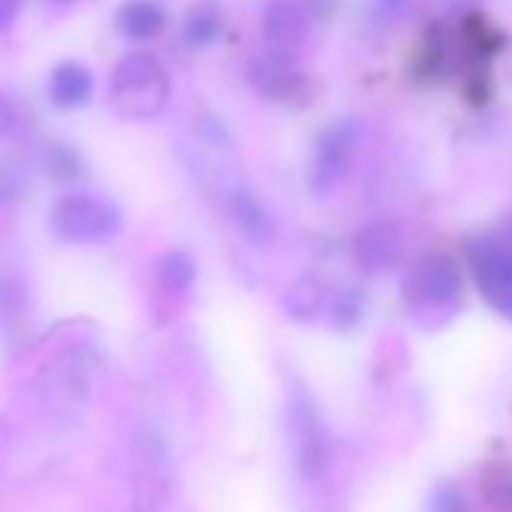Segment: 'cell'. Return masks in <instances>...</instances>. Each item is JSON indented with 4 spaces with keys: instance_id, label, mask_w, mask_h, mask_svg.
<instances>
[{
    "instance_id": "obj_1",
    "label": "cell",
    "mask_w": 512,
    "mask_h": 512,
    "mask_svg": "<svg viewBox=\"0 0 512 512\" xmlns=\"http://www.w3.org/2000/svg\"><path fill=\"white\" fill-rule=\"evenodd\" d=\"M404 305L410 317L422 326H440L452 320L464 299V281L458 266L446 253H422L404 272L401 281Z\"/></svg>"
},
{
    "instance_id": "obj_2",
    "label": "cell",
    "mask_w": 512,
    "mask_h": 512,
    "mask_svg": "<svg viewBox=\"0 0 512 512\" xmlns=\"http://www.w3.org/2000/svg\"><path fill=\"white\" fill-rule=\"evenodd\" d=\"M109 97L121 118L151 121L166 109V103L172 97V82H169L166 67L154 55L133 52L115 64L112 82H109Z\"/></svg>"
},
{
    "instance_id": "obj_3",
    "label": "cell",
    "mask_w": 512,
    "mask_h": 512,
    "mask_svg": "<svg viewBox=\"0 0 512 512\" xmlns=\"http://www.w3.org/2000/svg\"><path fill=\"white\" fill-rule=\"evenodd\" d=\"M49 226L61 241L70 244H109L124 229L121 208L97 193H67L49 211Z\"/></svg>"
},
{
    "instance_id": "obj_4",
    "label": "cell",
    "mask_w": 512,
    "mask_h": 512,
    "mask_svg": "<svg viewBox=\"0 0 512 512\" xmlns=\"http://www.w3.org/2000/svg\"><path fill=\"white\" fill-rule=\"evenodd\" d=\"M467 260L482 299L506 320H512V220L500 229L470 238Z\"/></svg>"
},
{
    "instance_id": "obj_5",
    "label": "cell",
    "mask_w": 512,
    "mask_h": 512,
    "mask_svg": "<svg viewBox=\"0 0 512 512\" xmlns=\"http://www.w3.org/2000/svg\"><path fill=\"white\" fill-rule=\"evenodd\" d=\"M287 431L296 455V467L305 479H317L332 464V434L326 428V419L314 401V395L305 386H293L287 395Z\"/></svg>"
},
{
    "instance_id": "obj_6",
    "label": "cell",
    "mask_w": 512,
    "mask_h": 512,
    "mask_svg": "<svg viewBox=\"0 0 512 512\" xmlns=\"http://www.w3.org/2000/svg\"><path fill=\"white\" fill-rule=\"evenodd\" d=\"M359 142L362 124L356 118H338L320 130V136L314 139V157L308 169V187L314 196H329L347 181Z\"/></svg>"
},
{
    "instance_id": "obj_7",
    "label": "cell",
    "mask_w": 512,
    "mask_h": 512,
    "mask_svg": "<svg viewBox=\"0 0 512 512\" xmlns=\"http://www.w3.org/2000/svg\"><path fill=\"white\" fill-rule=\"evenodd\" d=\"M247 82L260 97H266L272 103H284V106H299V103H308V97H311L308 73H302L293 64V58L275 55V52H266L263 58H256L250 64Z\"/></svg>"
},
{
    "instance_id": "obj_8",
    "label": "cell",
    "mask_w": 512,
    "mask_h": 512,
    "mask_svg": "<svg viewBox=\"0 0 512 512\" xmlns=\"http://www.w3.org/2000/svg\"><path fill=\"white\" fill-rule=\"evenodd\" d=\"M311 34V16L299 0H269L263 10L266 52L293 58Z\"/></svg>"
},
{
    "instance_id": "obj_9",
    "label": "cell",
    "mask_w": 512,
    "mask_h": 512,
    "mask_svg": "<svg viewBox=\"0 0 512 512\" xmlns=\"http://www.w3.org/2000/svg\"><path fill=\"white\" fill-rule=\"evenodd\" d=\"M226 211H229L235 229L241 232V238H247L253 247H269V244H275V235H278L275 217L266 208V202L256 196L250 187L232 184L226 190Z\"/></svg>"
},
{
    "instance_id": "obj_10",
    "label": "cell",
    "mask_w": 512,
    "mask_h": 512,
    "mask_svg": "<svg viewBox=\"0 0 512 512\" xmlns=\"http://www.w3.org/2000/svg\"><path fill=\"white\" fill-rule=\"evenodd\" d=\"M404 238L395 223H368L353 238V260L368 275H383L398 266Z\"/></svg>"
},
{
    "instance_id": "obj_11",
    "label": "cell",
    "mask_w": 512,
    "mask_h": 512,
    "mask_svg": "<svg viewBox=\"0 0 512 512\" xmlns=\"http://www.w3.org/2000/svg\"><path fill=\"white\" fill-rule=\"evenodd\" d=\"M94 97V76L79 61H61L49 73V100L64 112L85 109Z\"/></svg>"
},
{
    "instance_id": "obj_12",
    "label": "cell",
    "mask_w": 512,
    "mask_h": 512,
    "mask_svg": "<svg viewBox=\"0 0 512 512\" xmlns=\"http://www.w3.org/2000/svg\"><path fill=\"white\" fill-rule=\"evenodd\" d=\"M115 28L121 37L145 43L163 34L166 28V13L157 0H124L115 13Z\"/></svg>"
},
{
    "instance_id": "obj_13",
    "label": "cell",
    "mask_w": 512,
    "mask_h": 512,
    "mask_svg": "<svg viewBox=\"0 0 512 512\" xmlns=\"http://www.w3.org/2000/svg\"><path fill=\"white\" fill-rule=\"evenodd\" d=\"M326 299H329V287L320 281V278H299L287 293H284V314L296 323H314V320H323V308H326Z\"/></svg>"
},
{
    "instance_id": "obj_14",
    "label": "cell",
    "mask_w": 512,
    "mask_h": 512,
    "mask_svg": "<svg viewBox=\"0 0 512 512\" xmlns=\"http://www.w3.org/2000/svg\"><path fill=\"white\" fill-rule=\"evenodd\" d=\"M220 37H223V13L214 0H202V4L190 7L181 25L184 46L193 52H202V49H211Z\"/></svg>"
},
{
    "instance_id": "obj_15",
    "label": "cell",
    "mask_w": 512,
    "mask_h": 512,
    "mask_svg": "<svg viewBox=\"0 0 512 512\" xmlns=\"http://www.w3.org/2000/svg\"><path fill=\"white\" fill-rule=\"evenodd\" d=\"M154 284L166 296H187L196 284V260L187 250H166L154 263Z\"/></svg>"
},
{
    "instance_id": "obj_16",
    "label": "cell",
    "mask_w": 512,
    "mask_h": 512,
    "mask_svg": "<svg viewBox=\"0 0 512 512\" xmlns=\"http://www.w3.org/2000/svg\"><path fill=\"white\" fill-rule=\"evenodd\" d=\"M365 311V299L356 287H344V290H329L326 308H323V320L335 329V332H350Z\"/></svg>"
},
{
    "instance_id": "obj_17",
    "label": "cell",
    "mask_w": 512,
    "mask_h": 512,
    "mask_svg": "<svg viewBox=\"0 0 512 512\" xmlns=\"http://www.w3.org/2000/svg\"><path fill=\"white\" fill-rule=\"evenodd\" d=\"M46 172L61 184H73V181L85 178V160L73 145L55 142L46 151Z\"/></svg>"
},
{
    "instance_id": "obj_18",
    "label": "cell",
    "mask_w": 512,
    "mask_h": 512,
    "mask_svg": "<svg viewBox=\"0 0 512 512\" xmlns=\"http://www.w3.org/2000/svg\"><path fill=\"white\" fill-rule=\"evenodd\" d=\"M25 193H28L25 172L10 160H0V205H13L25 199Z\"/></svg>"
},
{
    "instance_id": "obj_19",
    "label": "cell",
    "mask_w": 512,
    "mask_h": 512,
    "mask_svg": "<svg viewBox=\"0 0 512 512\" xmlns=\"http://www.w3.org/2000/svg\"><path fill=\"white\" fill-rule=\"evenodd\" d=\"M425 512H470V509H467V500H464V494H461L455 485H449V482H440V485L431 491Z\"/></svg>"
},
{
    "instance_id": "obj_20",
    "label": "cell",
    "mask_w": 512,
    "mask_h": 512,
    "mask_svg": "<svg viewBox=\"0 0 512 512\" xmlns=\"http://www.w3.org/2000/svg\"><path fill=\"white\" fill-rule=\"evenodd\" d=\"M22 118H19V109L16 103L7 97V94H0V139H7L19 130Z\"/></svg>"
},
{
    "instance_id": "obj_21",
    "label": "cell",
    "mask_w": 512,
    "mask_h": 512,
    "mask_svg": "<svg viewBox=\"0 0 512 512\" xmlns=\"http://www.w3.org/2000/svg\"><path fill=\"white\" fill-rule=\"evenodd\" d=\"M25 0H0V31H10L22 16Z\"/></svg>"
},
{
    "instance_id": "obj_22",
    "label": "cell",
    "mask_w": 512,
    "mask_h": 512,
    "mask_svg": "<svg viewBox=\"0 0 512 512\" xmlns=\"http://www.w3.org/2000/svg\"><path fill=\"white\" fill-rule=\"evenodd\" d=\"M494 503L512 509V476H503V479L497 482V488H494Z\"/></svg>"
},
{
    "instance_id": "obj_23",
    "label": "cell",
    "mask_w": 512,
    "mask_h": 512,
    "mask_svg": "<svg viewBox=\"0 0 512 512\" xmlns=\"http://www.w3.org/2000/svg\"><path fill=\"white\" fill-rule=\"evenodd\" d=\"M49 4H52V7H61V10H64V7L76 4V0H49Z\"/></svg>"
},
{
    "instance_id": "obj_24",
    "label": "cell",
    "mask_w": 512,
    "mask_h": 512,
    "mask_svg": "<svg viewBox=\"0 0 512 512\" xmlns=\"http://www.w3.org/2000/svg\"><path fill=\"white\" fill-rule=\"evenodd\" d=\"M383 4H389V7H401L404 0H383Z\"/></svg>"
}]
</instances>
